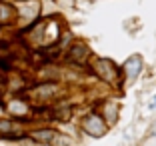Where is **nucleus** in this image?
Instances as JSON below:
<instances>
[{
	"label": "nucleus",
	"mask_w": 156,
	"mask_h": 146,
	"mask_svg": "<svg viewBox=\"0 0 156 146\" xmlns=\"http://www.w3.org/2000/svg\"><path fill=\"white\" fill-rule=\"evenodd\" d=\"M84 130H86L88 134H92V136H100V134L106 132V124L98 114H92L84 120Z\"/></svg>",
	"instance_id": "f257e3e1"
},
{
	"label": "nucleus",
	"mask_w": 156,
	"mask_h": 146,
	"mask_svg": "<svg viewBox=\"0 0 156 146\" xmlns=\"http://www.w3.org/2000/svg\"><path fill=\"white\" fill-rule=\"evenodd\" d=\"M30 138H32V142L50 144L56 138V130H52V128H38V130H32V132H30Z\"/></svg>",
	"instance_id": "f03ea898"
},
{
	"label": "nucleus",
	"mask_w": 156,
	"mask_h": 146,
	"mask_svg": "<svg viewBox=\"0 0 156 146\" xmlns=\"http://www.w3.org/2000/svg\"><path fill=\"white\" fill-rule=\"evenodd\" d=\"M126 72L130 74V78L138 76V72H140V58H132L128 64H126Z\"/></svg>",
	"instance_id": "7ed1b4c3"
}]
</instances>
